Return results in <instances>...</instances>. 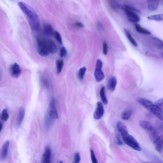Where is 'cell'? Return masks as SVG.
<instances>
[{
	"label": "cell",
	"mask_w": 163,
	"mask_h": 163,
	"mask_svg": "<svg viewBox=\"0 0 163 163\" xmlns=\"http://www.w3.org/2000/svg\"><path fill=\"white\" fill-rule=\"evenodd\" d=\"M18 5L22 12L26 16L32 30L34 31L39 30L40 22L36 11L30 5L22 2H19Z\"/></svg>",
	"instance_id": "6da1fadb"
},
{
	"label": "cell",
	"mask_w": 163,
	"mask_h": 163,
	"mask_svg": "<svg viewBox=\"0 0 163 163\" xmlns=\"http://www.w3.org/2000/svg\"><path fill=\"white\" fill-rule=\"evenodd\" d=\"M37 43L38 54L42 56H48L50 52L48 49L47 41L38 38L37 39Z\"/></svg>",
	"instance_id": "7a4b0ae2"
},
{
	"label": "cell",
	"mask_w": 163,
	"mask_h": 163,
	"mask_svg": "<svg viewBox=\"0 0 163 163\" xmlns=\"http://www.w3.org/2000/svg\"><path fill=\"white\" fill-rule=\"evenodd\" d=\"M123 138L124 142L132 148L137 151H141L140 145L133 136L128 134Z\"/></svg>",
	"instance_id": "3957f363"
},
{
	"label": "cell",
	"mask_w": 163,
	"mask_h": 163,
	"mask_svg": "<svg viewBox=\"0 0 163 163\" xmlns=\"http://www.w3.org/2000/svg\"><path fill=\"white\" fill-rule=\"evenodd\" d=\"M148 110L160 120H163V110L155 104H153Z\"/></svg>",
	"instance_id": "277c9868"
},
{
	"label": "cell",
	"mask_w": 163,
	"mask_h": 163,
	"mask_svg": "<svg viewBox=\"0 0 163 163\" xmlns=\"http://www.w3.org/2000/svg\"><path fill=\"white\" fill-rule=\"evenodd\" d=\"M48 115L54 120L59 118L54 99H52L50 103Z\"/></svg>",
	"instance_id": "5b68a950"
},
{
	"label": "cell",
	"mask_w": 163,
	"mask_h": 163,
	"mask_svg": "<svg viewBox=\"0 0 163 163\" xmlns=\"http://www.w3.org/2000/svg\"><path fill=\"white\" fill-rule=\"evenodd\" d=\"M104 108L102 103L100 101L98 102L94 114V118L96 120L101 119L104 115Z\"/></svg>",
	"instance_id": "8992f818"
},
{
	"label": "cell",
	"mask_w": 163,
	"mask_h": 163,
	"mask_svg": "<svg viewBox=\"0 0 163 163\" xmlns=\"http://www.w3.org/2000/svg\"><path fill=\"white\" fill-rule=\"evenodd\" d=\"M10 72L11 76L14 78H18L20 76L21 71L19 66L16 63L11 65L10 68Z\"/></svg>",
	"instance_id": "52a82bcc"
},
{
	"label": "cell",
	"mask_w": 163,
	"mask_h": 163,
	"mask_svg": "<svg viewBox=\"0 0 163 163\" xmlns=\"http://www.w3.org/2000/svg\"><path fill=\"white\" fill-rule=\"evenodd\" d=\"M128 20L130 22L137 23L140 21V17L138 14L133 11H125Z\"/></svg>",
	"instance_id": "ba28073f"
},
{
	"label": "cell",
	"mask_w": 163,
	"mask_h": 163,
	"mask_svg": "<svg viewBox=\"0 0 163 163\" xmlns=\"http://www.w3.org/2000/svg\"><path fill=\"white\" fill-rule=\"evenodd\" d=\"M9 145L10 142L9 141H6L3 145L2 149L1 156V160L2 161H5L7 158Z\"/></svg>",
	"instance_id": "9c48e42d"
},
{
	"label": "cell",
	"mask_w": 163,
	"mask_h": 163,
	"mask_svg": "<svg viewBox=\"0 0 163 163\" xmlns=\"http://www.w3.org/2000/svg\"><path fill=\"white\" fill-rule=\"evenodd\" d=\"M51 155L50 148L49 146L46 147L42 156V163H51Z\"/></svg>",
	"instance_id": "30bf717a"
},
{
	"label": "cell",
	"mask_w": 163,
	"mask_h": 163,
	"mask_svg": "<svg viewBox=\"0 0 163 163\" xmlns=\"http://www.w3.org/2000/svg\"><path fill=\"white\" fill-rule=\"evenodd\" d=\"M117 127L119 132L121 134L122 137L129 134L127 128L123 122L118 121L117 123Z\"/></svg>",
	"instance_id": "8fae6325"
},
{
	"label": "cell",
	"mask_w": 163,
	"mask_h": 163,
	"mask_svg": "<svg viewBox=\"0 0 163 163\" xmlns=\"http://www.w3.org/2000/svg\"><path fill=\"white\" fill-rule=\"evenodd\" d=\"M155 146V149L160 153L163 151V135L159 136L154 143Z\"/></svg>",
	"instance_id": "7c38bea8"
},
{
	"label": "cell",
	"mask_w": 163,
	"mask_h": 163,
	"mask_svg": "<svg viewBox=\"0 0 163 163\" xmlns=\"http://www.w3.org/2000/svg\"><path fill=\"white\" fill-rule=\"evenodd\" d=\"M139 125L142 129L148 132L152 129L154 127L150 122L146 120L139 121Z\"/></svg>",
	"instance_id": "4fadbf2b"
},
{
	"label": "cell",
	"mask_w": 163,
	"mask_h": 163,
	"mask_svg": "<svg viewBox=\"0 0 163 163\" xmlns=\"http://www.w3.org/2000/svg\"><path fill=\"white\" fill-rule=\"evenodd\" d=\"M94 75L95 79L97 82H100L104 78V75L102 70V68H95Z\"/></svg>",
	"instance_id": "5bb4252c"
},
{
	"label": "cell",
	"mask_w": 163,
	"mask_h": 163,
	"mask_svg": "<svg viewBox=\"0 0 163 163\" xmlns=\"http://www.w3.org/2000/svg\"><path fill=\"white\" fill-rule=\"evenodd\" d=\"M25 114L24 109L23 107H21L19 110L18 117L17 121V126L18 128H20L21 126Z\"/></svg>",
	"instance_id": "9a60e30c"
},
{
	"label": "cell",
	"mask_w": 163,
	"mask_h": 163,
	"mask_svg": "<svg viewBox=\"0 0 163 163\" xmlns=\"http://www.w3.org/2000/svg\"><path fill=\"white\" fill-rule=\"evenodd\" d=\"M117 84V79L115 77L110 78L108 81L107 84L108 89L110 91H113L115 89Z\"/></svg>",
	"instance_id": "2e32d148"
},
{
	"label": "cell",
	"mask_w": 163,
	"mask_h": 163,
	"mask_svg": "<svg viewBox=\"0 0 163 163\" xmlns=\"http://www.w3.org/2000/svg\"><path fill=\"white\" fill-rule=\"evenodd\" d=\"M148 132L150 140L154 143L159 137L158 131L154 127L152 129Z\"/></svg>",
	"instance_id": "e0dca14e"
},
{
	"label": "cell",
	"mask_w": 163,
	"mask_h": 163,
	"mask_svg": "<svg viewBox=\"0 0 163 163\" xmlns=\"http://www.w3.org/2000/svg\"><path fill=\"white\" fill-rule=\"evenodd\" d=\"M159 1L158 0H149L148 1V8L151 11H154L158 9Z\"/></svg>",
	"instance_id": "ac0fdd59"
},
{
	"label": "cell",
	"mask_w": 163,
	"mask_h": 163,
	"mask_svg": "<svg viewBox=\"0 0 163 163\" xmlns=\"http://www.w3.org/2000/svg\"><path fill=\"white\" fill-rule=\"evenodd\" d=\"M137 101L139 103L141 104L143 106L148 110L150 107L153 104L152 102L144 98H138Z\"/></svg>",
	"instance_id": "d6986e66"
},
{
	"label": "cell",
	"mask_w": 163,
	"mask_h": 163,
	"mask_svg": "<svg viewBox=\"0 0 163 163\" xmlns=\"http://www.w3.org/2000/svg\"><path fill=\"white\" fill-rule=\"evenodd\" d=\"M48 49L49 52L52 54H55L57 50V46L56 43L50 40L47 41Z\"/></svg>",
	"instance_id": "ffe728a7"
},
{
	"label": "cell",
	"mask_w": 163,
	"mask_h": 163,
	"mask_svg": "<svg viewBox=\"0 0 163 163\" xmlns=\"http://www.w3.org/2000/svg\"><path fill=\"white\" fill-rule=\"evenodd\" d=\"M43 31L44 34L47 36L52 35L54 32L53 27L50 24H46L44 26Z\"/></svg>",
	"instance_id": "44dd1931"
},
{
	"label": "cell",
	"mask_w": 163,
	"mask_h": 163,
	"mask_svg": "<svg viewBox=\"0 0 163 163\" xmlns=\"http://www.w3.org/2000/svg\"><path fill=\"white\" fill-rule=\"evenodd\" d=\"M152 40L153 44L159 49H163V41L156 37H153Z\"/></svg>",
	"instance_id": "7402d4cb"
},
{
	"label": "cell",
	"mask_w": 163,
	"mask_h": 163,
	"mask_svg": "<svg viewBox=\"0 0 163 163\" xmlns=\"http://www.w3.org/2000/svg\"><path fill=\"white\" fill-rule=\"evenodd\" d=\"M124 31L126 37L130 43L133 46L137 47L138 46L136 40L132 37L129 32L125 28L124 29Z\"/></svg>",
	"instance_id": "603a6c76"
},
{
	"label": "cell",
	"mask_w": 163,
	"mask_h": 163,
	"mask_svg": "<svg viewBox=\"0 0 163 163\" xmlns=\"http://www.w3.org/2000/svg\"><path fill=\"white\" fill-rule=\"evenodd\" d=\"M135 26L136 30L138 33L146 34H151V32L149 31L142 27L140 25L138 24V23H136Z\"/></svg>",
	"instance_id": "cb8c5ba5"
},
{
	"label": "cell",
	"mask_w": 163,
	"mask_h": 163,
	"mask_svg": "<svg viewBox=\"0 0 163 163\" xmlns=\"http://www.w3.org/2000/svg\"><path fill=\"white\" fill-rule=\"evenodd\" d=\"M54 120L52 119L47 114L46 116L45 120V126L46 129H49L53 123Z\"/></svg>",
	"instance_id": "d4e9b609"
},
{
	"label": "cell",
	"mask_w": 163,
	"mask_h": 163,
	"mask_svg": "<svg viewBox=\"0 0 163 163\" xmlns=\"http://www.w3.org/2000/svg\"><path fill=\"white\" fill-rule=\"evenodd\" d=\"M105 88L104 86L101 87L100 91V95L103 103L107 104L108 103V101L105 93Z\"/></svg>",
	"instance_id": "484cf974"
},
{
	"label": "cell",
	"mask_w": 163,
	"mask_h": 163,
	"mask_svg": "<svg viewBox=\"0 0 163 163\" xmlns=\"http://www.w3.org/2000/svg\"><path fill=\"white\" fill-rule=\"evenodd\" d=\"M86 71V68L85 67L81 68L79 69L78 73V77L80 81L83 80Z\"/></svg>",
	"instance_id": "4316f807"
},
{
	"label": "cell",
	"mask_w": 163,
	"mask_h": 163,
	"mask_svg": "<svg viewBox=\"0 0 163 163\" xmlns=\"http://www.w3.org/2000/svg\"><path fill=\"white\" fill-rule=\"evenodd\" d=\"M56 64L57 73L59 74L62 71L64 65L63 61L62 59L58 60L56 61Z\"/></svg>",
	"instance_id": "83f0119b"
},
{
	"label": "cell",
	"mask_w": 163,
	"mask_h": 163,
	"mask_svg": "<svg viewBox=\"0 0 163 163\" xmlns=\"http://www.w3.org/2000/svg\"><path fill=\"white\" fill-rule=\"evenodd\" d=\"M148 18L150 20H153L156 21H163V14H158L149 16Z\"/></svg>",
	"instance_id": "f1b7e54d"
},
{
	"label": "cell",
	"mask_w": 163,
	"mask_h": 163,
	"mask_svg": "<svg viewBox=\"0 0 163 163\" xmlns=\"http://www.w3.org/2000/svg\"><path fill=\"white\" fill-rule=\"evenodd\" d=\"M132 113V110H128L122 113L121 115V117L124 120H127L129 119Z\"/></svg>",
	"instance_id": "f546056e"
},
{
	"label": "cell",
	"mask_w": 163,
	"mask_h": 163,
	"mask_svg": "<svg viewBox=\"0 0 163 163\" xmlns=\"http://www.w3.org/2000/svg\"><path fill=\"white\" fill-rule=\"evenodd\" d=\"M122 8H123L125 11H133L137 14L140 13V11L139 10L130 5H125L123 7H122Z\"/></svg>",
	"instance_id": "4dcf8cb0"
},
{
	"label": "cell",
	"mask_w": 163,
	"mask_h": 163,
	"mask_svg": "<svg viewBox=\"0 0 163 163\" xmlns=\"http://www.w3.org/2000/svg\"><path fill=\"white\" fill-rule=\"evenodd\" d=\"M9 117V115L8 113V110L5 109L3 110L1 115V118L4 121H7Z\"/></svg>",
	"instance_id": "1f68e13d"
},
{
	"label": "cell",
	"mask_w": 163,
	"mask_h": 163,
	"mask_svg": "<svg viewBox=\"0 0 163 163\" xmlns=\"http://www.w3.org/2000/svg\"><path fill=\"white\" fill-rule=\"evenodd\" d=\"M53 35L54 38L58 43L60 44H62V38L59 32L57 31H54Z\"/></svg>",
	"instance_id": "d6a6232c"
},
{
	"label": "cell",
	"mask_w": 163,
	"mask_h": 163,
	"mask_svg": "<svg viewBox=\"0 0 163 163\" xmlns=\"http://www.w3.org/2000/svg\"><path fill=\"white\" fill-rule=\"evenodd\" d=\"M155 129L158 132L163 131V120H160L157 122L156 123Z\"/></svg>",
	"instance_id": "836d02e7"
},
{
	"label": "cell",
	"mask_w": 163,
	"mask_h": 163,
	"mask_svg": "<svg viewBox=\"0 0 163 163\" xmlns=\"http://www.w3.org/2000/svg\"><path fill=\"white\" fill-rule=\"evenodd\" d=\"M81 160L80 156L78 152L75 153L74 156L72 163H80Z\"/></svg>",
	"instance_id": "e575fe53"
},
{
	"label": "cell",
	"mask_w": 163,
	"mask_h": 163,
	"mask_svg": "<svg viewBox=\"0 0 163 163\" xmlns=\"http://www.w3.org/2000/svg\"><path fill=\"white\" fill-rule=\"evenodd\" d=\"M67 51L66 48L63 46L60 50V56L62 58H66L67 55Z\"/></svg>",
	"instance_id": "d590c367"
},
{
	"label": "cell",
	"mask_w": 163,
	"mask_h": 163,
	"mask_svg": "<svg viewBox=\"0 0 163 163\" xmlns=\"http://www.w3.org/2000/svg\"><path fill=\"white\" fill-rule=\"evenodd\" d=\"M91 158L92 163H98L94 150H90Z\"/></svg>",
	"instance_id": "8d00e7d4"
},
{
	"label": "cell",
	"mask_w": 163,
	"mask_h": 163,
	"mask_svg": "<svg viewBox=\"0 0 163 163\" xmlns=\"http://www.w3.org/2000/svg\"><path fill=\"white\" fill-rule=\"evenodd\" d=\"M154 104L163 110V98H161L155 102Z\"/></svg>",
	"instance_id": "74e56055"
},
{
	"label": "cell",
	"mask_w": 163,
	"mask_h": 163,
	"mask_svg": "<svg viewBox=\"0 0 163 163\" xmlns=\"http://www.w3.org/2000/svg\"><path fill=\"white\" fill-rule=\"evenodd\" d=\"M108 46L106 42L104 41L103 45V54L106 55L108 53Z\"/></svg>",
	"instance_id": "f35d334b"
},
{
	"label": "cell",
	"mask_w": 163,
	"mask_h": 163,
	"mask_svg": "<svg viewBox=\"0 0 163 163\" xmlns=\"http://www.w3.org/2000/svg\"><path fill=\"white\" fill-rule=\"evenodd\" d=\"M103 65L102 62L100 59H97L96 62L95 68H102Z\"/></svg>",
	"instance_id": "ab89813d"
},
{
	"label": "cell",
	"mask_w": 163,
	"mask_h": 163,
	"mask_svg": "<svg viewBox=\"0 0 163 163\" xmlns=\"http://www.w3.org/2000/svg\"><path fill=\"white\" fill-rule=\"evenodd\" d=\"M74 26L77 27L83 28L84 27L83 24L81 22H78L74 23Z\"/></svg>",
	"instance_id": "60d3db41"
},
{
	"label": "cell",
	"mask_w": 163,
	"mask_h": 163,
	"mask_svg": "<svg viewBox=\"0 0 163 163\" xmlns=\"http://www.w3.org/2000/svg\"><path fill=\"white\" fill-rule=\"evenodd\" d=\"M116 139H117V143L118 145H121L123 144L122 142H121L120 139L118 137H116Z\"/></svg>",
	"instance_id": "b9f144b4"
},
{
	"label": "cell",
	"mask_w": 163,
	"mask_h": 163,
	"mask_svg": "<svg viewBox=\"0 0 163 163\" xmlns=\"http://www.w3.org/2000/svg\"><path fill=\"white\" fill-rule=\"evenodd\" d=\"M0 126H1V129H0V131H1V132L3 128V124L2 122H1V123H0Z\"/></svg>",
	"instance_id": "7bdbcfd3"
},
{
	"label": "cell",
	"mask_w": 163,
	"mask_h": 163,
	"mask_svg": "<svg viewBox=\"0 0 163 163\" xmlns=\"http://www.w3.org/2000/svg\"><path fill=\"white\" fill-rule=\"evenodd\" d=\"M160 55L161 56L163 57V51H162L161 52Z\"/></svg>",
	"instance_id": "ee69618b"
},
{
	"label": "cell",
	"mask_w": 163,
	"mask_h": 163,
	"mask_svg": "<svg viewBox=\"0 0 163 163\" xmlns=\"http://www.w3.org/2000/svg\"><path fill=\"white\" fill-rule=\"evenodd\" d=\"M59 163H63V161H60L59 162Z\"/></svg>",
	"instance_id": "f6af8a7d"
},
{
	"label": "cell",
	"mask_w": 163,
	"mask_h": 163,
	"mask_svg": "<svg viewBox=\"0 0 163 163\" xmlns=\"http://www.w3.org/2000/svg\"><path fill=\"white\" fill-rule=\"evenodd\" d=\"M143 163H150L147 162H143Z\"/></svg>",
	"instance_id": "bcb514c9"
},
{
	"label": "cell",
	"mask_w": 163,
	"mask_h": 163,
	"mask_svg": "<svg viewBox=\"0 0 163 163\" xmlns=\"http://www.w3.org/2000/svg\"><path fill=\"white\" fill-rule=\"evenodd\" d=\"M162 4H163V1H162Z\"/></svg>",
	"instance_id": "7dc6e473"
}]
</instances>
